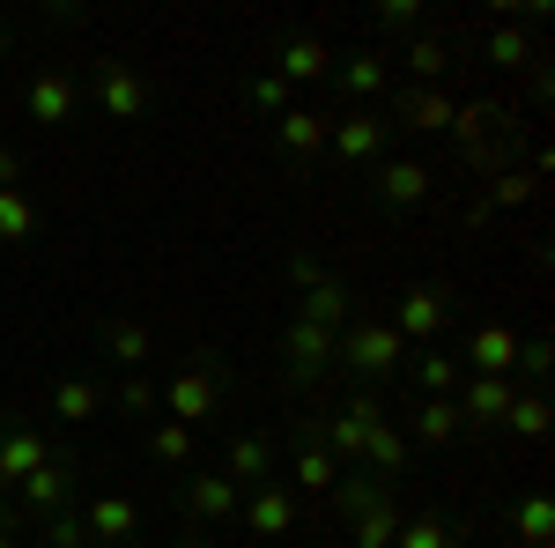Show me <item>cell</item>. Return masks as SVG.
<instances>
[{
    "label": "cell",
    "mask_w": 555,
    "mask_h": 548,
    "mask_svg": "<svg viewBox=\"0 0 555 548\" xmlns=\"http://www.w3.org/2000/svg\"><path fill=\"white\" fill-rule=\"evenodd\" d=\"M149 460L156 467H185L193 460V430H185V422H156V430H149Z\"/></svg>",
    "instance_id": "d590c367"
},
{
    "label": "cell",
    "mask_w": 555,
    "mask_h": 548,
    "mask_svg": "<svg viewBox=\"0 0 555 548\" xmlns=\"http://www.w3.org/2000/svg\"><path fill=\"white\" fill-rule=\"evenodd\" d=\"M512 526H518V541L526 548H548L555 541V505H548V489H526L512 505Z\"/></svg>",
    "instance_id": "f1b7e54d"
},
{
    "label": "cell",
    "mask_w": 555,
    "mask_h": 548,
    "mask_svg": "<svg viewBox=\"0 0 555 548\" xmlns=\"http://www.w3.org/2000/svg\"><path fill=\"white\" fill-rule=\"evenodd\" d=\"M23 104H30L38 127H67L75 104H82V82H75V75H38V82L23 89Z\"/></svg>",
    "instance_id": "603a6c76"
},
{
    "label": "cell",
    "mask_w": 555,
    "mask_h": 548,
    "mask_svg": "<svg viewBox=\"0 0 555 548\" xmlns=\"http://www.w3.org/2000/svg\"><path fill=\"white\" fill-rule=\"evenodd\" d=\"M504 430H512V437H526V445H541V437H548V393H533V385H526V393H512Z\"/></svg>",
    "instance_id": "1f68e13d"
},
{
    "label": "cell",
    "mask_w": 555,
    "mask_h": 548,
    "mask_svg": "<svg viewBox=\"0 0 555 548\" xmlns=\"http://www.w3.org/2000/svg\"><path fill=\"white\" fill-rule=\"evenodd\" d=\"M237 505H245V489L215 467V474H185V489H178V511H185V526L193 534H215L222 519H237Z\"/></svg>",
    "instance_id": "8992f818"
},
{
    "label": "cell",
    "mask_w": 555,
    "mask_h": 548,
    "mask_svg": "<svg viewBox=\"0 0 555 548\" xmlns=\"http://www.w3.org/2000/svg\"><path fill=\"white\" fill-rule=\"evenodd\" d=\"M289 482H297L304 497H334V489H341V467H334V453L319 445V422H311V416L297 422V460H289Z\"/></svg>",
    "instance_id": "4fadbf2b"
},
{
    "label": "cell",
    "mask_w": 555,
    "mask_h": 548,
    "mask_svg": "<svg viewBox=\"0 0 555 548\" xmlns=\"http://www.w3.org/2000/svg\"><path fill=\"white\" fill-rule=\"evenodd\" d=\"M526 193H533V178H526V170H504V178L489 186V201H496V208H518Z\"/></svg>",
    "instance_id": "b9f144b4"
},
{
    "label": "cell",
    "mask_w": 555,
    "mask_h": 548,
    "mask_svg": "<svg viewBox=\"0 0 555 548\" xmlns=\"http://www.w3.org/2000/svg\"><path fill=\"white\" fill-rule=\"evenodd\" d=\"M548 356H555V348H548L541 334H533V341H518V371L533 379V393H541V379H548Z\"/></svg>",
    "instance_id": "ab89813d"
},
{
    "label": "cell",
    "mask_w": 555,
    "mask_h": 548,
    "mask_svg": "<svg viewBox=\"0 0 555 548\" xmlns=\"http://www.w3.org/2000/svg\"><path fill=\"white\" fill-rule=\"evenodd\" d=\"M481 52H489L496 67H533V60H541V52H533V38H526L518 23H496V30L481 38Z\"/></svg>",
    "instance_id": "836d02e7"
},
{
    "label": "cell",
    "mask_w": 555,
    "mask_h": 548,
    "mask_svg": "<svg viewBox=\"0 0 555 548\" xmlns=\"http://www.w3.org/2000/svg\"><path fill=\"white\" fill-rule=\"evenodd\" d=\"M149 104H156V89H149L141 67H127V60H104L96 67V112L104 119H149Z\"/></svg>",
    "instance_id": "9c48e42d"
},
{
    "label": "cell",
    "mask_w": 555,
    "mask_h": 548,
    "mask_svg": "<svg viewBox=\"0 0 555 548\" xmlns=\"http://www.w3.org/2000/svg\"><path fill=\"white\" fill-rule=\"evenodd\" d=\"M274 141H282V156L311 164V156L326 149V112H311V104H289V112L274 119Z\"/></svg>",
    "instance_id": "cb8c5ba5"
},
{
    "label": "cell",
    "mask_w": 555,
    "mask_h": 548,
    "mask_svg": "<svg viewBox=\"0 0 555 548\" xmlns=\"http://www.w3.org/2000/svg\"><path fill=\"white\" fill-rule=\"evenodd\" d=\"M282 282H289V290H311V282H326V267H319V253H289V267H282Z\"/></svg>",
    "instance_id": "60d3db41"
},
{
    "label": "cell",
    "mask_w": 555,
    "mask_h": 548,
    "mask_svg": "<svg viewBox=\"0 0 555 548\" xmlns=\"http://www.w3.org/2000/svg\"><path fill=\"white\" fill-rule=\"evenodd\" d=\"M392 52H378V44H356V52H334V89L348 97V112H371L378 97H392Z\"/></svg>",
    "instance_id": "5b68a950"
},
{
    "label": "cell",
    "mask_w": 555,
    "mask_h": 548,
    "mask_svg": "<svg viewBox=\"0 0 555 548\" xmlns=\"http://www.w3.org/2000/svg\"><path fill=\"white\" fill-rule=\"evenodd\" d=\"M392 548H460V534H452V519H437V511H408V526H400Z\"/></svg>",
    "instance_id": "e575fe53"
},
{
    "label": "cell",
    "mask_w": 555,
    "mask_h": 548,
    "mask_svg": "<svg viewBox=\"0 0 555 548\" xmlns=\"http://www.w3.org/2000/svg\"><path fill=\"white\" fill-rule=\"evenodd\" d=\"M274 75L297 89V82H334V44L319 38V30H289V38H274Z\"/></svg>",
    "instance_id": "8fae6325"
},
{
    "label": "cell",
    "mask_w": 555,
    "mask_h": 548,
    "mask_svg": "<svg viewBox=\"0 0 555 548\" xmlns=\"http://www.w3.org/2000/svg\"><path fill=\"white\" fill-rule=\"evenodd\" d=\"M452 327V290L444 282H415V290L392 296V334L408 341V348H437Z\"/></svg>",
    "instance_id": "277c9868"
},
{
    "label": "cell",
    "mask_w": 555,
    "mask_h": 548,
    "mask_svg": "<svg viewBox=\"0 0 555 548\" xmlns=\"http://www.w3.org/2000/svg\"><path fill=\"white\" fill-rule=\"evenodd\" d=\"M282 356H289V379H319V371H334V334L289 319L282 327Z\"/></svg>",
    "instance_id": "44dd1931"
},
{
    "label": "cell",
    "mask_w": 555,
    "mask_h": 548,
    "mask_svg": "<svg viewBox=\"0 0 555 548\" xmlns=\"http://www.w3.org/2000/svg\"><path fill=\"white\" fill-rule=\"evenodd\" d=\"M460 422H496L504 430V416H512V379H460Z\"/></svg>",
    "instance_id": "484cf974"
},
{
    "label": "cell",
    "mask_w": 555,
    "mask_h": 548,
    "mask_svg": "<svg viewBox=\"0 0 555 548\" xmlns=\"http://www.w3.org/2000/svg\"><path fill=\"white\" fill-rule=\"evenodd\" d=\"M222 385H230V364H222V356H201V364H185V371L164 385V422H185V430H201V422L222 408Z\"/></svg>",
    "instance_id": "7a4b0ae2"
},
{
    "label": "cell",
    "mask_w": 555,
    "mask_h": 548,
    "mask_svg": "<svg viewBox=\"0 0 555 548\" xmlns=\"http://www.w3.org/2000/svg\"><path fill=\"white\" fill-rule=\"evenodd\" d=\"M96 356H112L119 371H149L156 327H149V319H104V327H96Z\"/></svg>",
    "instance_id": "e0dca14e"
},
{
    "label": "cell",
    "mask_w": 555,
    "mask_h": 548,
    "mask_svg": "<svg viewBox=\"0 0 555 548\" xmlns=\"http://www.w3.org/2000/svg\"><path fill=\"white\" fill-rule=\"evenodd\" d=\"M82 534H89V541H112V548L133 541V534H141V505L104 489V497H89V505H82Z\"/></svg>",
    "instance_id": "ffe728a7"
},
{
    "label": "cell",
    "mask_w": 555,
    "mask_h": 548,
    "mask_svg": "<svg viewBox=\"0 0 555 548\" xmlns=\"http://www.w3.org/2000/svg\"><path fill=\"white\" fill-rule=\"evenodd\" d=\"M178 548H222V541H215V534H193V526H185V534H178Z\"/></svg>",
    "instance_id": "ee69618b"
},
{
    "label": "cell",
    "mask_w": 555,
    "mask_h": 548,
    "mask_svg": "<svg viewBox=\"0 0 555 548\" xmlns=\"http://www.w3.org/2000/svg\"><path fill=\"white\" fill-rule=\"evenodd\" d=\"M44 460H52V445H44L30 422H0V489H23Z\"/></svg>",
    "instance_id": "2e32d148"
},
{
    "label": "cell",
    "mask_w": 555,
    "mask_h": 548,
    "mask_svg": "<svg viewBox=\"0 0 555 548\" xmlns=\"http://www.w3.org/2000/svg\"><path fill=\"white\" fill-rule=\"evenodd\" d=\"M385 416V400H378V385H356L334 416H311L319 422V445L334 453V467H363V437H371V422Z\"/></svg>",
    "instance_id": "3957f363"
},
{
    "label": "cell",
    "mask_w": 555,
    "mask_h": 548,
    "mask_svg": "<svg viewBox=\"0 0 555 548\" xmlns=\"http://www.w3.org/2000/svg\"><path fill=\"white\" fill-rule=\"evenodd\" d=\"M429 164H415V156H385V164H371V201L392 215H408V208H423L429 201Z\"/></svg>",
    "instance_id": "ba28073f"
},
{
    "label": "cell",
    "mask_w": 555,
    "mask_h": 548,
    "mask_svg": "<svg viewBox=\"0 0 555 548\" xmlns=\"http://www.w3.org/2000/svg\"><path fill=\"white\" fill-rule=\"evenodd\" d=\"M15 178H23V156H15V149H0V186H15Z\"/></svg>",
    "instance_id": "7bdbcfd3"
},
{
    "label": "cell",
    "mask_w": 555,
    "mask_h": 548,
    "mask_svg": "<svg viewBox=\"0 0 555 548\" xmlns=\"http://www.w3.org/2000/svg\"><path fill=\"white\" fill-rule=\"evenodd\" d=\"M104 400H112V393L96 385V371H75V379L52 385V416H60V422H89L96 408H104Z\"/></svg>",
    "instance_id": "83f0119b"
},
{
    "label": "cell",
    "mask_w": 555,
    "mask_h": 548,
    "mask_svg": "<svg viewBox=\"0 0 555 548\" xmlns=\"http://www.w3.org/2000/svg\"><path fill=\"white\" fill-rule=\"evenodd\" d=\"M452 97L444 89H423V82H392V119L385 127H452Z\"/></svg>",
    "instance_id": "d6986e66"
},
{
    "label": "cell",
    "mask_w": 555,
    "mask_h": 548,
    "mask_svg": "<svg viewBox=\"0 0 555 548\" xmlns=\"http://www.w3.org/2000/svg\"><path fill=\"white\" fill-rule=\"evenodd\" d=\"M423 23H429L423 0H378V8H371V30H378V38H415Z\"/></svg>",
    "instance_id": "d6a6232c"
},
{
    "label": "cell",
    "mask_w": 555,
    "mask_h": 548,
    "mask_svg": "<svg viewBox=\"0 0 555 548\" xmlns=\"http://www.w3.org/2000/svg\"><path fill=\"white\" fill-rule=\"evenodd\" d=\"M392 60H400L423 89H437L444 75H452V30H429V23H423V30L408 38V52H392Z\"/></svg>",
    "instance_id": "7402d4cb"
},
{
    "label": "cell",
    "mask_w": 555,
    "mask_h": 548,
    "mask_svg": "<svg viewBox=\"0 0 555 548\" xmlns=\"http://www.w3.org/2000/svg\"><path fill=\"white\" fill-rule=\"evenodd\" d=\"M0 548H30V541H15V534H0Z\"/></svg>",
    "instance_id": "f6af8a7d"
},
{
    "label": "cell",
    "mask_w": 555,
    "mask_h": 548,
    "mask_svg": "<svg viewBox=\"0 0 555 548\" xmlns=\"http://www.w3.org/2000/svg\"><path fill=\"white\" fill-rule=\"evenodd\" d=\"M23 238H38V201L23 186H0V245H23Z\"/></svg>",
    "instance_id": "4dcf8cb0"
},
{
    "label": "cell",
    "mask_w": 555,
    "mask_h": 548,
    "mask_svg": "<svg viewBox=\"0 0 555 548\" xmlns=\"http://www.w3.org/2000/svg\"><path fill=\"white\" fill-rule=\"evenodd\" d=\"M415 385H423V400H452L460 393V356L452 348H423L415 356Z\"/></svg>",
    "instance_id": "f546056e"
},
{
    "label": "cell",
    "mask_w": 555,
    "mask_h": 548,
    "mask_svg": "<svg viewBox=\"0 0 555 548\" xmlns=\"http://www.w3.org/2000/svg\"><path fill=\"white\" fill-rule=\"evenodd\" d=\"M245 97H253V112H267V119H282V112L297 104V89L282 82L274 67H267V75H253V89H245Z\"/></svg>",
    "instance_id": "8d00e7d4"
},
{
    "label": "cell",
    "mask_w": 555,
    "mask_h": 548,
    "mask_svg": "<svg viewBox=\"0 0 555 548\" xmlns=\"http://www.w3.org/2000/svg\"><path fill=\"white\" fill-rule=\"evenodd\" d=\"M326 149H334L341 164L371 170V164H385V149H392V127H385L378 112H341V119H326Z\"/></svg>",
    "instance_id": "52a82bcc"
},
{
    "label": "cell",
    "mask_w": 555,
    "mask_h": 548,
    "mask_svg": "<svg viewBox=\"0 0 555 548\" xmlns=\"http://www.w3.org/2000/svg\"><path fill=\"white\" fill-rule=\"evenodd\" d=\"M38 548H89L82 511H60V519H44V526H38Z\"/></svg>",
    "instance_id": "f35d334b"
},
{
    "label": "cell",
    "mask_w": 555,
    "mask_h": 548,
    "mask_svg": "<svg viewBox=\"0 0 555 548\" xmlns=\"http://www.w3.org/2000/svg\"><path fill=\"white\" fill-rule=\"evenodd\" d=\"M119 408H133V416H164V385L149 379V371H127V379H119Z\"/></svg>",
    "instance_id": "74e56055"
},
{
    "label": "cell",
    "mask_w": 555,
    "mask_h": 548,
    "mask_svg": "<svg viewBox=\"0 0 555 548\" xmlns=\"http://www.w3.org/2000/svg\"><path fill=\"white\" fill-rule=\"evenodd\" d=\"M348 304H356V296H348V282H341V275H326V282H311V290L297 296V319H304V327L341 334V327H348Z\"/></svg>",
    "instance_id": "d4e9b609"
},
{
    "label": "cell",
    "mask_w": 555,
    "mask_h": 548,
    "mask_svg": "<svg viewBox=\"0 0 555 548\" xmlns=\"http://www.w3.org/2000/svg\"><path fill=\"white\" fill-rule=\"evenodd\" d=\"M0 60H8V30H0Z\"/></svg>",
    "instance_id": "bcb514c9"
},
{
    "label": "cell",
    "mask_w": 555,
    "mask_h": 548,
    "mask_svg": "<svg viewBox=\"0 0 555 548\" xmlns=\"http://www.w3.org/2000/svg\"><path fill=\"white\" fill-rule=\"evenodd\" d=\"M237 526L259 534V541H274V534H297V489L289 482H259L245 489V505H237Z\"/></svg>",
    "instance_id": "30bf717a"
},
{
    "label": "cell",
    "mask_w": 555,
    "mask_h": 548,
    "mask_svg": "<svg viewBox=\"0 0 555 548\" xmlns=\"http://www.w3.org/2000/svg\"><path fill=\"white\" fill-rule=\"evenodd\" d=\"M415 348L392 334V319H348L341 334H334V364H348L363 385H378V379H392L400 364H408Z\"/></svg>",
    "instance_id": "6da1fadb"
},
{
    "label": "cell",
    "mask_w": 555,
    "mask_h": 548,
    "mask_svg": "<svg viewBox=\"0 0 555 548\" xmlns=\"http://www.w3.org/2000/svg\"><path fill=\"white\" fill-rule=\"evenodd\" d=\"M460 364H467V379H512V371H518V334L504 327V319H489V327H474V334H467Z\"/></svg>",
    "instance_id": "7c38bea8"
},
{
    "label": "cell",
    "mask_w": 555,
    "mask_h": 548,
    "mask_svg": "<svg viewBox=\"0 0 555 548\" xmlns=\"http://www.w3.org/2000/svg\"><path fill=\"white\" fill-rule=\"evenodd\" d=\"M460 430H467V422H460V400H415V416H408V437L429 445V453H444Z\"/></svg>",
    "instance_id": "4316f807"
},
{
    "label": "cell",
    "mask_w": 555,
    "mask_h": 548,
    "mask_svg": "<svg viewBox=\"0 0 555 548\" xmlns=\"http://www.w3.org/2000/svg\"><path fill=\"white\" fill-rule=\"evenodd\" d=\"M356 474H371V482H385V489H400V474H408V430L392 416L371 422V437H363V467Z\"/></svg>",
    "instance_id": "9a60e30c"
},
{
    "label": "cell",
    "mask_w": 555,
    "mask_h": 548,
    "mask_svg": "<svg viewBox=\"0 0 555 548\" xmlns=\"http://www.w3.org/2000/svg\"><path fill=\"white\" fill-rule=\"evenodd\" d=\"M75 489H82V482H75V460H60V453H52V460L38 467V474H30V482H23V505H30V519H60V511H75Z\"/></svg>",
    "instance_id": "5bb4252c"
},
{
    "label": "cell",
    "mask_w": 555,
    "mask_h": 548,
    "mask_svg": "<svg viewBox=\"0 0 555 548\" xmlns=\"http://www.w3.org/2000/svg\"><path fill=\"white\" fill-rule=\"evenodd\" d=\"M222 474H230L237 489L274 482V437H267V430H237V437L222 445Z\"/></svg>",
    "instance_id": "ac0fdd59"
}]
</instances>
